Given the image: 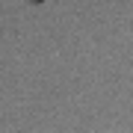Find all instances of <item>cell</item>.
Masks as SVG:
<instances>
[{
  "label": "cell",
  "mask_w": 133,
  "mask_h": 133,
  "mask_svg": "<svg viewBox=\"0 0 133 133\" xmlns=\"http://www.w3.org/2000/svg\"><path fill=\"white\" fill-rule=\"evenodd\" d=\"M30 3H44V0H30Z\"/></svg>",
  "instance_id": "obj_1"
}]
</instances>
